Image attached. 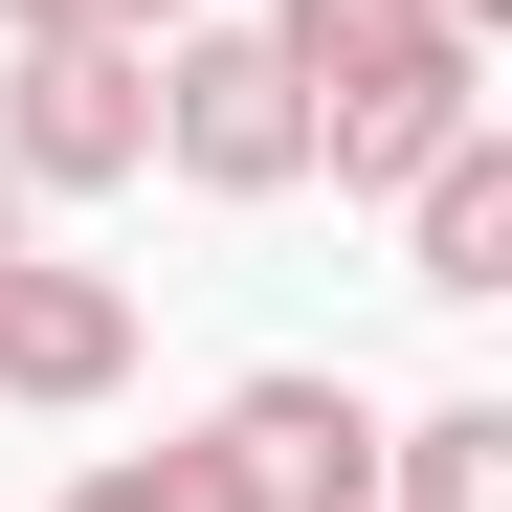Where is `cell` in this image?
Segmentation results:
<instances>
[{"mask_svg": "<svg viewBox=\"0 0 512 512\" xmlns=\"http://www.w3.org/2000/svg\"><path fill=\"white\" fill-rule=\"evenodd\" d=\"M268 67L312 90V179L334 201H401L423 156L490 112V45L446 23V0H268Z\"/></svg>", "mask_w": 512, "mask_h": 512, "instance_id": "obj_1", "label": "cell"}, {"mask_svg": "<svg viewBox=\"0 0 512 512\" xmlns=\"http://www.w3.org/2000/svg\"><path fill=\"white\" fill-rule=\"evenodd\" d=\"M0 179H23V201H112V179H156V45L45 23L23 67H0Z\"/></svg>", "mask_w": 512, "mask_h": 512, "instance_id": "obj_2", "label": "cell"}, {"mask_svg": "<svg viewBox=\"0 0 512 512\" xmlns=\"http://www.w3.org/2000/svg\"><path fill=\"white\" fill-rule=\"evenodd\" d=\"M156 156L201 201H290L312 179V90L268 67V23H156Z\"/></svg>", "mask_w": 512, "mask_h": 512, "instance_id": "obj_3", "label": "cell"}, {"mask_svg": "<svg viewBox=\"0 0 512 512\" xmlns=\"http://www.w3.org/2000/svg\"><path fill=\"white\" fill-rule=\"evenodd\" d=\"M223 490L245 512H379V401L357 379H312V357H268V379H223Z\"/></svg>", "mask_w": 512, "mask_h": 512, "instance_id": "obj_4", "label": "cell"}, {"mask_svg": "<svg viewBox=\"0 0 512 512\" xmlns=\"http://www.w3.org/2000/svg\"><path fill=\"white\" fill-rule=\"evenodd\" d=\"M112 379H134V290H112V268H45V245H0V401L90 423Z\"/></svg>", "mask_w": 512, "mask_h": 512, "instance_id": "obj_5", "label": "cell"}, {"mask_svg": "<svg viewBox=\"0 0 512 512\" xmlns=\"http://www.w3.org/2000/svg\"><path fill=\"white\" fill-rule=\"evenodd\" d=\"M401 290H446V312H490V290H512V134H490V112L401 179Z\"/></svg>", "mask_w": 512, "mask_h": 512, "instance_id": "obj_6", "label": "cell"}, {"mask_svg": "<svg viewBox=\"0 0 512 512\" xmlns=\"http://www.w3.org/2000/svg\"><path fill=\"white\" fill-rule=\"evenodd\" d=\"M379 512H512V401H423V423H379Z\"/></svg>", "mask_w": 512, "mask_h": 512, "instance_id": "obj_7", "label": "cell"}, {"mask_svg": "<svg viewBox=\"0 0 512 512\" xmlns=\"http://www.w3.org/2000/svg\"><path fill=\"white\" fill-rule=\"evenodd\" d=\"M67 512H245L223 446H112V468H67Z\"/></svg>", "mask_w": 512, "mask_h": 512, "instance_id": "obj_8", "label": "cell"}, {"mask_svg": "<svg viewBox=\"0 0 512 512\" xmlns=\"http://www.w3.org/2000/svg\"><path fill=\"white\" fill-rule=\"evenodd\" d=\"M45 23H90V45H156V23H201V0H0V45H45Z\"/></svg>", "mask_w": 512, "mask_h": 512, "instance_id": "obj_9", "label": "cell"}, {"mask_svg": "<svg viewBox=\"0 0 512 512\" xmlns=\"http://www.w3.org/2000/svg\"><path fill=\"white\" fill-rule=\"evenodd\" d=\"M0 245H23V179H0Z\"/></svg>", "mask_w": 512, "mask_h": 512, "instance_id": "obj_10", "label": "cell"}]
</instances>
